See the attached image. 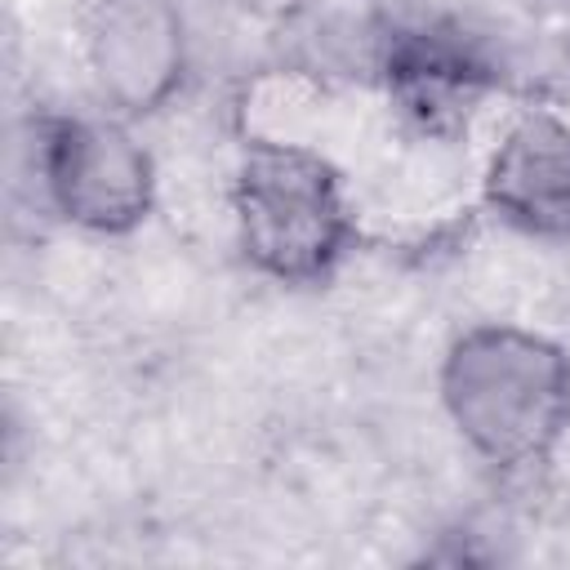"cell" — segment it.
<instances>
[{"label": "cell", "instance_id": "obj_6", "mask_svg": "<svg viewBox=\"0 0 570 570\" xmlns=\"http://www.w3.org/2000/svg\"><path fill=\"white\" fill-rule=\"evenodd\" d=\"M392 80L419 111L441 116L472 98V89L481 85V62L445 36H405L392 49Z\"/></svg>", "mask_w": 570, "mask_h": 570}, {"label": "cell", "instance_id": "obj_5", "mask_svg": "<svg viewBox=\"0 0 570 570\" xmlns=\"http://www.w3.org/2000/svg\"><path fill=\"white\" fill-rule=\"evenodd\" d=\"M490 205L539 236H570V125L525 116L499 142L485 174Z\"/></svg>", "mask_w": 570, "mask_h": 570}, {"label": "cell", "instance_id": "obj_7", "mask_svg": "<svg viewBox=\"0 0 570 570\" xmlns=\"http://www.w3.org/2000/svg\"><path fill=\"white\" fill-rule=\"evenodd\" d=\"M236 4H245V9H254V13H289L298 0H236Z\"/></svg>", "mask_w": 570, "mask_h": 570}, {"label": "cell", "instance_id": "obj_1", "mask_svg": "<svg viewBox=\"0 0 570 570\" xmlns=\"http://www.w3.org/2000/svg\"><path fill=\"white\" fill-rule=\"evenodd\" d=\"M459 432L494 463H534L570 419V361L539 334L481 325L463 334L441 370Z\"/></svg>", "mask_w": 570, "mask_h": 570}, {"label": "cell", "instance_id": "obj_2", "mask_svg": "<svg viewBox=\"0 0 570 570\" xmlns=\"http://www.w3.org/2000/svg\"><path fill=\"white\" fill-rule=\"evenodd\" d=\"M245 254L281 281H316L347 240V209L330 165L303 147L258 142L236 174Z\"/></svg>", "mask_w": 570, "mask_h": 570}, {"label": "cell", "instance_id": "obj_4", "mask_svg": "<svg viewBox=\"0 0 570 570\" xmlns=\"http://www.w3.org/2000/svg\"><path fill=\"white\" fill-rule=\"evenodd\" d=\"M89 62L116 107H160L183 76V18L174 0H102L89 27Z\"/></svg>", "mask_w": 570, "mask_h": 570}, {"label": "cell", "instance_id": "obj_3", "mask_svg": "<svg viewBox=\"0 0 570 570\" xmlns=\"http://www.w3.org/2000/svg\"><path fill=\"white\" fill-rule=\"evenodd\" d=\"M45 174L58 209L94 232H125L151 205L147 151L107 120H58L45 138Z\"/></svg>", "mask_w": 570, "mask_h": 570}]
</instances>
